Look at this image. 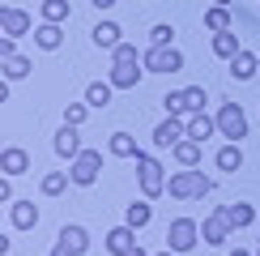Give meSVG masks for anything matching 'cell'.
Instances as JSON below:
<instances>
[{"instance_id":"6da1fadb","label":"cell","mask_w":260,"mask_h":256,"mask_svg":"<svg viewBox=\"0 0 260 256\" xmlns=\"http://www.w3.org/2000/svg\"><path fill=\"white\" fill-rule=\"evenodd\" d=\"M141 73H145V64H141L137 47L133 43H120V47L111 51V73H107V81H111L115 90H137Z\"/></svg>"},{"instance_id":"7a4b0ae2","label":"cell","mask_w":260,"mask_h":256,"mask_svg":"<svg viewBox=\"0 0 260 256\" xmlns=\"http://www.w3.org/2000/svg\"><path fill=\"white\" fill-rule=\"evenodd\" d=\"M167 192L175 201H201V197L213 192V179L205 175V171H197V167H179L175 175L167 179Z\"/></svg>"},{"instance_id":"3957f363","label":"cell","mask_w":260,"mask_h":256,"mask_svg":"<svg viewBox=\"0 0 260 256\" xmlns=\"http://www.w3.org/2000/svg\"><path fill=\"white\" fill-rule=\"evenodd\" d=\"M137 179H141V197H145V201H154V197H162V192H167L162 163H158L154 154H145V149L137 154Z\"/></svg>"},{"instance_id":"277c9868","label":"cell","mask_w":260,"mask_h":256,"mask_svg":"<svg viewBox=\"0 0 260 256\" xmlns=\"http://www.w3.org/2000/svg\"><path fill=\"white\" fill-rule=\"evenodd\" d=\"M201 243V222L197 218H175L167 227V248L175 252V256H183V252H192Z\"/></svg>"},{"instance_id":"5b68a950","label":"cell","mask_w":260,"mask_h":256,"mask_svg":"<svg viewBox=\"0 0 260 256\" xmlns=\"http://www.w3.org/2000/svg\"><path fill=\"white\" fill-rule=\"evenodd\" d=\"M99 171H103V154H99V149H81V154L69 163V175H73V184H77V188L99 184Z\"/></svg>"},{"instance_id":"8992f818","label":"cell","mask_w":260,"mask_h":256,"mask_svg":"<svg viewBox=\"0 0 260 256\" xmlns=\"http://www.w3.org/2000/svg\"><path fill=\"white\" fill-rule=\"evenodd\" d=\"M218 137H226V141H243L247 137V115L239 103H222L218 107Z\"/></svg>"},{"instance_id":"52a82bcc","label":"cell","mask_w":260,"mask_h":256,"mask_svg":"<svg viewBox=\"0 0 260 256\" xmlns=\"http://www.w3.org/2000/svg\"><path fill=\"white\" fill-rule=\"evenodd\" d=\"M141 64H145V73H179L183 69V51L179 47H149L145 56H141Z\"/></svg>"},{"instance_id":"ba28073f","label":"cell","mask_w":260,"mask_h":256,"mask_svg":"<svg viewBox=\"0 0 260 256\" xmlns=\"http://www.w3.org/2000/svg\"><path fill=\"white\" fill-rule=\"evenodd\" d=\"M85 248H90V231L85 227H64L60 235H56V248H51V256H81Z\"/></svg>"},{"instance_id":"9c48e42d","label":"cell","mask_w":260,"mask_h":256,"mask_svg":"<svg viewBox=\"0 0 260 256\" xmlns=\"http://www.w3.org/2000/svg\"><path fill=\"white\" fill-rule=\"evenodd\" d=\"M183 137H188V120H183V115H167V120L154 128V149H175Z\"/></svg>"},{"instance_id":"30bf717a","label":"cell","mask_w":260,"mask_h":256,"mask_svg":"<svg viewBox=\"0 0 260 256\" xmlns=\"http://www.w3.org/2000/svg\"><path fill=\"white\" fill-rule=\"evenodd\" d=\"M231 231H235V222L226 218V209H222V205H218V209L209 213V218L201 222V239H205V243H213V248L231 239Z\"/></svg>"},{"instance_id":"8fae6325","label":"cell","mask_w":260,"mask_h":256,"mask_svg":"<svg viewBox=\"0 0 260 256\" xmlns=\"http://www.w3.org/2000/svg\"><path fill=\"white\" fill-rule=\"evenodd\" d=\"M0 30H5L9 39L30 35V30H35V17H30L26 9H0Z\"/></svg>"},{"instance_id":"7c38bea8","label":"cell","mask_w":260,"mask_h":256,"mask_svg":"<svg viewBox=\"0 0 260 256\" xmlns=\"http://www.w3.org/2000/svg\"><path fill=\"white\" fill-rule=\"evenodd\" d=\"M51 145H56V154H60V158H69V163H73V158H77L81 149H85V145H81V133H77V124H64L60 133H56V141H51Z\"/></svg>"},{"instance_id":"4fadbf2b","label":"cell","mask_w":260,"mask_h":256,"mask_svg":"<svg viewBox=\"0 0 260 256\" xmlns=\"http://www.w3.org/2000/svg\"><path fill=\"white\" fill-rule=\"evenodd\" d=\"M141 243H137V231L128 227H115V231H107V252H115V256H128V252H137Z\"/></svg>"},{"instance_id":"5bb4252c","label":"cell","mask_w":260,"mask_h":256,"mask_svg":"<svg viewBox=\"0 0 260 256\" xmlns=\"http://www.w3.org/2000/svg\"><path fill=\"white\" fill-rule=\"evenodd\" d=\"M9 222H13V231L39 227V205L35 201H13V205H9Z\"/></svg>"},{"instance_id":"9a60e30c","label":"cell","mask_w":260,"mask_h":256,"mask_svg":"<svg viewBox=\"0 0 260 256\" xmlns=\"http://www.w3.org/2000/svg\"><path fill=\"white\" fill-rule=\"evenodd\" d=\"M218 133V115H205V111H197V115H188V137L192 141H209V137Z\"/></svg>"},{"instance_id":"2e32d148","label":"cell","mask_w":260,"mask_h":256,"mask_svg":"<svg viewBox=\"0 0 260 256\" xmlns=\"http://www.w3.org/2000/svg\"><path fill=\"white\" fill-rule=\"evenodd\" d=\"M0 171H5V175H26V171H30V154H26V149H17V145H9L5 149V154H0Z\"/></svg>"},{"instance_id":"e0dca14e","label":"cell","mask_w":260,"mask_h":256,"mask_svg":"<svg viewBox=\"0 0 260 256\" xmlns=\"http://www.w3.org/2000/svg\"><path fill=\"white\" fill-rule=\"evenodd\" d=\"M111 94H115V85H111V81H90V85H85V103H90V111H103V107H111Z\"/></svg>"},{"instance_id":"ac0fdd59","label":"cell","mask_w":260,"mask_h":256,"mask_svg":"<svg viewBox=\"0 0 260 256\" xmlns=\"http://www.w3.org/2000/svg\"><path fill=\"white\" fill-rule=\"evenodd\" d=\"M149 218H154V205H149L145 197H141V201H133V205L124 209V222H128L133 231H145V227H149Z\"/></svg>"},{"instance_id":"d6986e66","label":"cell","mask_w":260,"mask_h":256,"mask_svg":"<svg viewBox=\"0 0 260 256\" xmlns=\"http://www.w3.org/2000/svg\"><path fill=\"white\" fill-rule=\"evenodd\" d=\"M35 43H39L43 51H56L60 43H64V30L56 26V21H39V26H35Z\"/></svg>"},{"instance_id":"ffe728a7","label":"cell","mask_w":260,"mask_h":256,"mask_svg":"<svg viewBox=\"0 0 260 256\" xmlns=\"http://www.w3.org/2000/svg\"><path fill=\"white\" fill-rule=\"evenodd\" d=\"M213 163H218V171H243V149H239V141H226L218 154H213Z\"/></svg>"},{"instance_id":"44dd1931","label":"cell","mask_w":260,"mask_h":256,"mask_svg":"<svg viewBox=\"0 0 260 256\" xmlns=\"http://www.w3.org/2000/svg\"><path fill=\"white\" fill-rule=\"evenodd\" d=\"M260 73V56H252V51H239V56L231 60V77L235 81H247V77H256Z\"/></svg>"},{"instance_id":"7402d4cb","label":"cell","mask_w":260,"mask_h":256,"mask_svg":"<svg viewBox=\"0 0 260 256\" xmlns=\"http://www.w3.org/2000/svg\"><path fill=\"white\" fill-rule=\"evenodd\" d=\"M90 35H94V43H99V47H107V51H115V47H120V43H124V39H120L124 30L115 26V21H99V26H94Z\"/></svg>"},{"instance_id":"603a6c76","label":"cell","mask_w":260,"mask_h":256,"mask_svg":"<svg viewBox=\"0 0 260 256\" xmlns=\"http://www.w3.org/2000/svg\"><path fill=\"white\" fill-rule=\"evenodd\" d=\"M239 35H235V30H222V35H213V56L218 60H235L239 56Z\"/></svg>"},{"instance_id":"cb8c5ba5","label":"cell","mask_w":260,"mask_h":256,"mask_svg":"<svg viewBox=\"0 0 260 256\" xmlns=\"http://www.w3.org/2000/svg\"><path fill=\"white\" fill-rule=\"evenodd\" d=\"M171 154H175L179 167H201V141H192V137H183V141L171 149Z\"/></svg>"},{"instance_id":"d4e9b609","label":"cell","mask_w":260,"mask_h":256,"mask_svg":"<svg viewBox=\"0 0 260 256\" xmlns=\"http://www.w3.org/2000/svg\"><path fill=\"white\" fill-rule=\"evenodd\" d=\"M222 209H226V218L235 222V231H243V227L256 222V205H247V201H235V205H222Z\"/></svg>"},{"instance_id":"484cf974","label":"cell","mask_w":260,"mask_h":256,"mask_svg":"<svg viewBox=\"0 0 260 256\" xmlns=\"http://www.w3.org/2000/svg\"><path fill=\"white\" fill-rule=\"evenodd\" d=\"M107 149H111L115 158H137V154H141V149H137V141H133V133H111Z\"/></svg>"},{"instance_id":"4316f807","label":"cell","mask_w":260,"mask_h":256,"mask_svg":"<svg viewBox=\"0 0 260 256\" xmlns=\"http://www.w3.org/2000/svg\"><path fill=\"white\" fill-rule=\"evenodd\" d=\"M205 30H213V35L231 30V9H226V5H213V9H205Z\"/></svg>"},{"instance_id":"83f0119b","label":"cell","mask_w":260,"mask_h":256,"mask_svg":"<svg viewBox=\"0 0 260 256\" xmlns=\"http://www.w3.org/2000/svg\"><path fill=\"white\" fill-rule=\"evenodd\" d=\"M43 21H56V26H64V21H69V13H73V9H69V0H43Z\"/></svg>"},{"instance_id":"f1b7e54d","label":"cell","mask_w":260,"mask_h":256,"mask_svg":"<svg viewBox=\"0 0 260 256\" xmlns=\"http://www.w3.org/2000/svg\"><path fill=\"white\" fill-rule=\"evenodd\" d=\"M69 184H73L69 171H51V175H43V197H60Z\"/></svg>"},{"instance_id":"f546056e","label":"cell","mask_w":260,"mask_h":256,"mask_svg":"<svg viewBox=\"0 0 260 256\" xmlns=\"http://www.w3.org/2000/svg\"><path fill=\"white\" fill-rule=\"evenodd\" d=\"M205 90L201 85H188V90H183V120H188V115H197V111H205Z\"/></svg>"},{"instance_id":"4dcf8cb0","label":"cell","mask_w":260,"mask_h":256,"mask_svg":"<svg viewBox=\"0 0 260 256\" xmlns=\"http://www.w3.org/2000/svg\"><path fill=\"white\" fill-rule=\"evenodd\" d=\"M0 69H5V77H9V81H21L30 69H35V64H30L26 56H9V60H0Z\"/></svg>"},{"instance_id":"1f68e13d","label":"cell","mask_w":260,"mask_h":256,"mask_svg":"<svg viewBox=\"0 0 260 256\" xmlns=\"http://www.w3.org/2000/svg\"><path fill=\"white\" fill-rule=\"evenodd\" d=\"M171 39H175V26H167V21L149 30V47H171Z\"/></svg>"},{"instance_id":"d6a6232c","label":"cell","mask_w":260,"mask_h":256,"mask_svg":"<svg viewBox=\"0 0 260 256\" xmlns=\"http://www.w3.org/2000/svg\"><path fill=\"white\" fill-rule=\"evenodd\" d=\"M85 115H90V103H69L64 107V124H85Z\"/></svg>"},{"instance_id":"836d02e7","label":"cell","mask_w":260,"mask_h":256,"mask_svg":"<svg viewBox=\"0 0 260 256\" xmlns=\"http://www.w3.org/2000/svg\"><path fill=\"white\" fill-rule=\"evenodd\" d=\"M162 107H167V115H183V90H171L162 99Z\"/></svg>"},{"instance_id":"e575fe53","label":"cell","mask_w":260,"mask_h":256,"mask_svg":"<svg viewBox=\"0 0 260 256\" xmlns=\"http://www.w3.org/2000/svg\"><path fill=\"white\" fill-rule=\"evenodd\" d=\"M9 179H13V175L0 179V201H5V205H13V184H9Z\"/></svg>"},{"instance_id":"d590c367","label":"cell","mask_w":260,"mask_h":256,"mask_svg":"<svg viewBox=\"0 0 260 256\" xmlns=\"http://www.w3.org/2000/svg\"><path fill=\"white\" fill-rule=\"evenodd\" d=\"M9 56H17V47H13V39L5 35V39H0V60H9Z\"/></svg>"},{"instance_id":"8d00e7d4","label":"cell","mask_w":260,"mask_h":256,"mask_svg":"<svg viewBox=\"0 0 260 256\" xmlns=\"http://www.w3.org/2000/svg\"><path fill=\"white\" fill-rule=\"evenodd\" d=\"M120 0H94V9H115Z\"/></svg>"},{"instance_id":"74e56055","label":"cell","mask_w":260,"mask_h":256,"mask_svg":"<svg viewBox=\"0 0 260 256\" xmlns=\"http://www.w3.org/2000/svg\"><path fill=\"white\" fill-rule=\"evenodd\" d=\"M231 256H256V252H243V248H235V252H231Z\"/></svg>"},{"instance_id":"f35d334b","label":"cell","mask_w":260,"mask_h":256,"mask_svg":"<svg viewBox=\"0 0 260 256\" xmlns=\"http://www.w3.org/2000/svg\"><path fill=\"white\" fill-rule=\"evenodd\" d=\"M213 5H226V9H231V0H213Z\"/></svg>"},{"instance_id":"ab89813d","label":"cell","mask_w":260,"mask_h":256,"mask_svg":"<svg viewBox=\"0 0 260 256\" xmlns=\"http://www.w3.org/2000/svg\"><path fill=\"white\" fill-rule=\"evenodd\" d=\"M158 256H175V252H171V248H167V252H158Z\"/></svg>"},{"instance_id":"60d3db41","label":"cell","mask_w":260,"mask_h":256,"mask_svg":"<svg viewBox=\"0 0 260 256\" xmlns=\"http://www.w3.org/2000/svg\"><path fill=\"white\" fill-rule=\"evenodd\" d=\"M256 256H260V239H256Z\"/></svg>"}]
</instances>
